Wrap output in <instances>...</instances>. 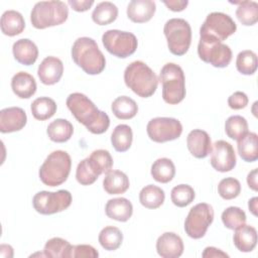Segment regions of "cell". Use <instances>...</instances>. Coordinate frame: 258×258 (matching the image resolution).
I'll return each instance as SVG.
<instances>
[{
  "label": "cell",
  "mask_w": 258,
  "mask_h": 258,
  "mask_svg": "<svg viewBox=\"0 0 258 258\" xmlns=\"http://www.w3.org/2000/svg\"><path fill=\"white\" fill-rule=\"evenodd\" d=\"M67 107L77 119L91 133L102 134L110 126L109 116L100 111L95 104L82 93H73L67 98Z\"/></svg>",
  "instance_id": "obj_1"
},
{
  "label": "cell",
  "mask_w": 258,
  "mask_h": 258,
  "mask_svg": "<svg viewBox=\"0 0 258 258\" xmlns=\"http://www.w3.org/2000/svg\"><path fill=\"white\" fill-rule=\"evenodd\" d=\"M72 58L88 75H99L106 67V58L97 42L87 36L75 40L72 46Z\"/></svg>",
  "instance_id": "obj_2"
},
{
  "label": "cell",
  "mask_w": 258,
  "mask_h": 258,
  "mask_svg": "<svg viewBox=\"0 0 258 258\" xmlns=\"http://www.w3.org/2000/svg\"><path fill=\"white\" fill-rule=\"evenodd\" d=\"M124 82L141 98L151 97L158 86L156 74L141 60H134L127 66L124 71Z\"/></svg>",
  "instance_id": "obj_3"
},
{
  "label": "cell",
  "mask_w": 258,
  "mask_h": 258,
  "mask_svg": "<svg viewBox=\"0 0 258 258\" xmlns=\"http://www.w3.org/2000/svg\"><path fill=\"white\" fill-rule=\"evenodd\" d=\"M71 167L70 154L63 150H55L45 158L39 168L38 175L45 185L57 186L68 179Z\"/></svg>",
  "instance_id": "obj_4"
},
{
  "label": "cell",
  "mask_w": 258,
  "mask_h": 258,
  "mask_svg": "<svg viewBox=\"0 0 258 258\" xmlns=\"http://www.w3.org/2000/svg\"><path fill=\"white\" fill-rule=\"evenodd\" d=\"M162 84V99L169 105L180 103L185 97V79L182 69L174 63H165L159 74Z\"/></svg>",
  "instance_id": "obj_5"
},
{
  "label": "cell",
  "mask_w": 258,
  "mask_h": 258,
  "mask_svg": "<svg viewBox=\"0 0 258 258\" xmlns=\"http://www.w3.org/2000/svg\"><path fill=\"white\" fill-rule=\"evenodd\" d=\"M68 17L69 8L62 1L37 2L30 13L31 24L37 29H44L62 24Z\"/></svg>",
  "instance_id": "obj_6"
},
{
  "label": "cell",
  "mask_w": 258,
  "mask_h": 258,
  "mask_svg": "<svg viewBox=\"0 0 258 258\" xmlns=\"http://www.w3.org/2000/svg\"><path fill=\"white\" fill-rule=\"evenodd\" d=\"M237 25L226 13H210L200 28V39L222 42L235 33Z\"/></svg>",
  "instance_id": "obj_7"
},
{
  "label": "cell",
  "mask_w": 258,
  "mask_h": 258,
  "mask_svg": "<svg viewBox=\"0 0 258 258\" xmlns=\"http://www.w3.org/2000/svg\"><path fill=\"white\" fill-rule=\"evenodd\" d=\"M169 51L174 55H183L191 42V28L189 23L182 18H171L163 27Z\"/></svg>",
  "instance_id": "obj_8"
},
{
  "label": "cell",
  "mask_w": 258,
  "mask_h": 258,
  "mask_svg": "<svg viewBox=\"0 0 258 258\" xmlns=\"http://www.w3.org/2000/svg\"><path fill=\"white\" fill-rule=\"evenodd\" d=\"M102 42L106 50L119 58H126L133 54L138 45L136 36L129 31L109 29L102 35Z\"/></svg>",
  "instance_id": "obj_9"
},
{
  "label": "cell",
  "mask_w": 258,
  "mask_h": 258,
  "mask_svg": "<svg viewBox=\"0 0 258 258\" xmlns=\"http://www.w3.org/2000/svg\"><path fill=\"white\" fill-rule=\"evenodd\" d=\"M214 221L213 207L207 203L194 206L184 221V231L192 239L203 238Z\"/></svg>",
  "instance_id": "obj_10"
},
{
  "label": "cell",
  "mask_w": 258,
  "mask_h": 258,
  "mask_svg": "<svg viewBox=\"0 0 258 258\" xmlns=\"http://www.w3.org/2000/svg\"><path fill=\"white\" fill-rule=\"evenodd\" d=\"M72 204V194L67 189L57 191L42 190L32 199L34 210L41 215H53L67 210Z\"/></svg>",
  "instance_id": "obj_11"
},
{
  "label": "cell",
  "mask_w": 258,
  "mask_h": 258,
  "mask_svg": "<svg viewBox=\"0 0 258 258\" xmlns=\"http://www.w3.org/2000/svg\"><path fill=\"white\" fill-rule=\"evenodd\" d=\"M146 131L152 141L163 143L177 139L182 133V125L175 118L156 117L148 122Z\"/></svg>",
  "instance_id": "obj_12"
},
{
  "label": "cell",
  "mask_w": 258,
  "mask_h": 258,
  "mask_svg": "<svg viewBox=\"0 0 258 258\" xmlns=\"http://www.w3.org/2000/svg\"><path fill=\"white\" fill-rule=\"evenodd\" d=\"M200 58L215 68H226L232 59V50L223 42L200 39L198 45Z\"/></svg>",
  "instance_id": "obj_13"
},
{
  "label": "cell",
  "mask_w": 258,
  "mask_h": 258,
  "mask_svg": "<svg viewBox=\"0 0 258 258\" xmlns=\"http://www.w3.org/2000/svg\"><path fill=\"white\" fill-rule=\"evenodd\" d=\"M236 153L233 146L225 141L218 140L212 145L211 165L220 172H227L236 166Z\"/></svg>",
  "instance_id": "obj_14"
},
{
  "label": "cell",
  "mask_w": 258,
  "mask_h": 258,
  "mask_svg": "<svg viewBox=\"0 0 258 258\" xmlns=\"http://www.w3.org/2000/svg\"><path fill=\"white\" fill-rule=\"evenodd\" d=\"M27 122L25 111L19 107H9L0 111V131L11 133L21 130Z\"/></svg>",
  "instance_id": "obj_15"
},
{
  "label": "cell",
  "mask_w": 258,
  "mask_h": 258,
  "mask_svg": "<svg viewBox=\"0 0 258 258\" xmlns=\"http://www.w3.org/2000/svg\"><path fill=\"white\" fill-rule=\"evenodd\" d=\"M183 242L173 232L161 234L156 241V251L162 258H177L183 253Z\"/></svg>",
  "instance_id": "obj_16"
},
{
  "label": "cell",
  "mask_w": 258,
  "mask_h": 258,
  "mask_svg": "<svg viewBox=\"0 0 258 258\" xmlns=\"http://www.w3.org/2000/svg\"><path fill=\"white\" fill-rule=\"evenodd\" d=\"M186 146L194 157L205 158L212 150L211 137L205 130L194 129L187 134Z\"/></svg>",
  "instance_id": "obj_17"
},
{
  "label": "cell",
  "mask_w": 258,
  "mask_h": 258,
  "mask_svg": "<svg viewBox=\"0 0 258 258\" xmlns=\"http://www.w3.org/2000/svg\"><path fill=\"white\" fill-rule=\"evenodd\" d=\"M63 74L62 61L55 56H46L37 69L40 82L44 85H54L61 79Z\"/></svg>",
  "instance_id": "obj_18"
},
{
  "label": "cell",
  "mask_w": 258,
  "mask_h": 258,
  "mask_svg": "<svg viewBox=\"0 0 258 258\" xmlns=\"http://www.w3.org/2000/svg\"><path fill=\"white\" fill-rule=\"evenodd\" d=\"M156 10L155 2L152 0H132L127 6V16L135 23L149 21Z\"/></svg>",
  "instance_id": "obj_19"
},
{
  "label": "cell",
  "mask_w": 258,
  "mask_h": 258,
  "mask_svg": "<svg viewBox=\"0 0 258 258\" xmlns=\"http://www.w3.org/2000/svg\"><path fill=\"white\" fill-rule=\"evenodd\" d=\"M12 52L14 58L23 66L33 64L38 56V48L36 44L28 38L16 40L13 43Z\"/></svg>",
  "instance_id": "obj_20"
},
{
  "label": "cell",
  "mask_w": 258,
  "mask_h": 258,
  "mask_svg": "<svg viewBox=\"0 0 258 258\" xmlns=\"http://www.w3.org/2000/svg\"><path fill=\"white\" fill-rule=\"evenodd\" d=\"M105 213L107 217L112 220L127 222L133 214V206L126 198L111 199L106 204Z\"/></svg>",
  "instance_id": "obj_21"
},
{
  "label": "cell",
  "mask_w": 258,
  "mask_h": 258,
  "mask_svg": "<svg viewBox=\"0 0 258 258\" xmlns=\"http://www.w3.org/2000/svg\"><path fill=\"white\" fill-rule=\"evenodd\" d=\"M11 88L18 98L28 99L36 92V82L30 74L19 72L13 76L11 80Z\"/></svg>",
  "instance_id": "obj_22"
},
{
  "label": "cell",
  "mask_w": 258,
  "mask_h": 258,
  "mask_svg": "<svg viewBox=\"0 0 258 258\" xmlns=\"http://www.w3.org/2000/svg\"><path fill=\"white\" fill-rule=\"evenodd\" d=\"M234 245L241 252H251L257 244V231L250 225H243L235 230Z\"/></svg>",
  "instance_id": "obj_23"
},
{
  "label": "cell",
  "mask_w": 258,
  "mask_h": 258,
  "mask_svg": "<svg viewBox=\"0 0 258 258\" xmlns=\"http://www.w3.org/2000/svg\"><path fill=\"white\" fill-rule=\"evenodd\" d=\"M1 31L8 36L20 34L25 28V21L22 14L16 10H7L1 16Z\"/></svg>",
  "instance_id": "obj_24"
},
{
  "label": "cell",
  "mask_w": 258,
  "mask_h": 258,
  "mask_svg": "<svg viewBox=\"0 0 258 258\" xmlns=\"http://www.w3.org/2000/svg\"><path fill=\"white\" fill-rule=\"evenodd\" d=\"M128 176L121 170H110L103 179V187L109 195H121L129 188Z\"/></svg>",
  "instance_id": "obj_25"
},
{
  "label": "cell",
  "mask_w": 258,
  "mask_h": 258,
  "mask_svg": "<svg viewBox=\"0 0 258 258\" xmlns=\"http://www.w3.org/2000/svg\"><path fill=\"white\" fill-rule=\"evenodd\" d=\"M238 153L246 162H254L258 159V136L254 132H247L237 140Z\"/></svg>",
  "instance_id": "obj_26"
},
{
  "label": "cell",
  "mask_w": 258,
  "mask_h": 258,
  "mask_svg": "<svg viewBox=\"0 0 258 258\" xmlns=\"http://www.w3.org/2000/svg\"><path fill=\"white\" fill-rule=\"evenodd\" d=\"M48 138L57 143H63L71 139L74 133V127L72 123L66 119H55L52 121L46 129Z\"/></svg>",
  "instance_id": "obj_27"
},
{
  "label": "cell",
  "mask_w": 258,
  "mask_h": 258,
  "mask_svg": "<svg viewBox=\"0 0 258 258\" xmlns=\"http://www.w3.org/2000/svg\"><path fill=\"white\" fill-rule=\"evenodd\" d=\"M151 175L153 179L161 183H167L175 175V166L171 159L161 157L156 159L151 165Z\"/></svg>",
  "instance_id": "obj_28"
},
{
  "label": "cell",
  "mask_w": 258,
  "mask_h": 258,
  "mask_svg": "<svg viewBox=\"0 0 258 258\" xmlns=\"http://www.w3.org/2000/svg\"><path fill=\"white\" fill-rule=\"evenodd\" d=\"M164 190L154 184L145 185L139 192V202L147 209L159 208L164 203Z\"/></svg>",
  "instance_id": "obj_29"
},
{
  "label": "cell",
  "mask_w": 258,
  "mask_h": 258,
  "mask_svg": "<svg viewBox=\"0 0 258 258\" xmlns=\"http://www.w3.org/2000/svg\"><path fill=\"white\" fill-rule=\"evenodd\" d=\"M111 110L118 119L128 120L135 117L138 112V106L130 97L120 96L113 101Z\"/></svg>",
  "instance_id": "obj_30"
},
{
  "label": "cell",
  "mask_w": 258,
  "mask_h": 258,
  "mask_svg": "<svg viewBox=\"0 0 258 258\" xmlns=\"http://www.w3.org/2000/svg\"><path fill=\"white\" fill-rule=\"evenodd\" d=\"M133 133L129 125H117L111 134V143L114 149L118 152L127 151L132 144Z\"/></svg>",
  "instance_id": "obj_31"
},
{
  "label": "cell",
  "mask_w": 258,
  "mask_h": 258,
  "mask_svg": "<svg viewBox=\"0 0 258 258\" xmlns=\"http://www.w3.org/2000/svg\"><path fill=\"white\" fill-rule=\"evenodd\" d=\"M118 17L117 6L110 2H100L92 13L93 21L98 25H107L114 22Z\"/></svg>",
  "instance_id": "obj_32"
},
{
  "label": "cell",
  "mask_w": 258,
  "mask_h": 258,
  "mask_svg": "<svg viewBox=\"0 0 258 258\" xmlns=\"http://www.w3.org/2000/svg\"><path fill=\"white\" fill-rule=\"evenodd\" d=\"M55 102L48 97H39L35 99L30 106L32 116L39 121L51 118L56 112Z\"/></svg>",
  "instance_id": "obj_33"
},
{
  "label": "cell",
  "mask_w": 258,
  "mask_h": 258,
  "mask_svg": "<svg viewBox=\"0 0 258 258\" xmlns=\"http://www.w3.org/2000/svg\"><path fill=\"white\" fill-rule=\"evenodd\" d=\"M72 247L73 245L67 240L59 237H53L45 243L43 254L45 257L51 258H71Z\"/></svg>",
  "instance_id": "obj_34"
},
{
  "label": "cell",
  "mask_w": 258,
  "mask_h": 258,
  "mask_svg": "<svg viewBox=\"0 0 258 258\" xmlns=\"http://www.w3.org/2000/svg\"><path fill=\"white\" fill-rule=\"evenodd\" d=\"M100 245L108 251L117 250L123 241V234L120 229L114 226L103 228L98 237Z\"/></svg>",
  "instance_id": "obj_35"
},
{
  "label": "cell",
  "mask_w": 258,
  "mask_h": 258,
  "mask_svg": "<svg viewBox=\"0 0 258 258\" xmlns=\"http://www.w3.org/2000/svg\"><path fill=\"white\" fill-rule=\"evenodd\" d=\"M238 4L236 16L238 20L245 26L254 25L258 20V4L255 1H239L231 2Z\"/></svg>",
  "instance_id": "obj_36"
},
{
  "label": "cell",
  "mask_w": 258,
  "mask_h": 258,
  "mask_svg": "<svg viewBox=\"0 0 258 258\" xmlns=\"http://www.w3.org/2000/svg\"><path fill=\"white\" fill-rule=\"evenodd\" d=\"M88 158L92 168L98 175H101L102 173H107L112 169L113 158L108 150H94Z\"/></svg>",
  "instance_id": "obj_37"
},
{
  "label": "cell",
  "mask_w": 258,
  "mask_h": 258,
  "mask_svg": "<svg viewBox=\"0 0 258 258\" xmlns=\"http://www.w3.org/2000/svg\"><path fill=\"white\" fill-rule=\"evenodd\" d=\"M225 132L229 138L238 140L248 132V122L240 115L230 116L225 123Z\"/></svg>",
  "instance_id": "obj_38"
},
{
  "label": "cell",
  "mask_w": 258,
  "mask_h": 258,
  "mask_svg": "<svg viewBox=\"0 0 258 258\" xmlns=\"http://www.w3.org/2000/svg\"><path fill=\"white\" fill-rule=\"evenodd\" d=\"M257 55L250 49L242 50L238 53L236 59V68L242 75H253L257 70Z\"/></svg>",
  "instance_id": "obj_39"
},
{
  "label": "cell",
  "mask_w": 258,
  "mask_h": 258,
  "mask_svg": "<svg viewBox=\"0 0 258 258\" xmlns=\"http://www.w3.org/2000/svg\"><path fill=\"white\" fill-rule=\"evenodd\" d=\"M222 222L230 230H236L246 224V214L239 207H229L222 213Z\"/></svg>",
  "instance_id": "obj_40"
},
{
  "label": "cell",
  "mask_w": 258,
  "mask_h": 258,
  "mask_svg": "<svg viewBox=\"0 0 258 258\" xmlns=\"http://www.w3.org/2000/svg\"><path fill=\"white\" fill-rule=\"evenodd\" d=\"M196 194L194 188L188 184H178L171 189L170 198L174 206L184 208L191 204L195 200Z\"/></svg>",
  "instance_id": "obj_41"
},
{
  "label": "cell",
  "mask_w": 258,
  "mask_h": 258,
  "mask_svg": "<svg viewBox=\"0 0 258 258\" xmlns=\"http://www.w3.org/2000/svg\"><path fill=\"white\" fill-rule=\"evenodd\" d=\"M218 192L224 200H233L241 192V183L237 178L226 177L218 184Z\"/></svg>",
  "instance_id": "obj_42"
},
{
  "label": "cell",
  "mask_w": 258,
  "mask_h": 258,
  "mask_svg": "<svg viewBox=\"0 0 258 258\" xmlns=\"http://www.w3.org/2000/svg\"><path fill=\"white\" fill-rule=\"evenodd\" d=\"M99 175L92 168L89 158L83 159L77 166L76 170V178L78 182L82 185H90L94 183L98 179Z\"/></svg>",
  "instance_id": "obj_43"
},
{
  "label": "cell",
  "mask_w": 258,
  "mask_h": 258,
  "mask_svg": "<svg viewBox=\"0 0 258 258\" xmlns=\"http://www.w3.org/2000/svg\"><path fill=\"white\" fill-rule=\"evenodd\" d=\"M99 256L98 251L91 245H76L72 247L71 250V258L75 257H89V258H97Z\"/></svg>",
  "instance_id": "obj_44"
},
{
  "label": "cell",
  "mask_w": 258,
  "mask_h": 258,
  "mask_svg": "<svg viewBox=\"0 0 258 258\" xmlns=\"http://www.w3.org/2000/svg\"><path fill=\"white\" fill-rule=\"evenodd\" d=\"M248 97L244 92H235L228 98V105L231 109L240 110L248 105Z\"/></svg>",
  "instance_id": "obj_45"
},
{
  "label": "cell",
  "mask_w": 258,
  "mask_h": 258,
  "mask_svg": "<svg viewBox=\"0 0 258 258\" xmlns=\"http://www.w3.org/2000/svg\"><path fill=\"white\" fill-rule=\"evenodd\" d=\"M69 5H71V7L77 11V12H84V11H87L89 10L92 5L94 4V1L93 0H82V1H79V0H69Z\"/></svg>",
  "instance_id": "obj_46"
},
{
  "label": "cell",
  "mask_w": 258,
  "mask_h": 258,
  "mask_svg": "<svg viewBox=\"0 0 258 258\" xmlns=\"http://www.w3.org/2000/svg\"><path fill=\"white\" fill-rule=\"evenodd\" d=\"M166 7L171 10V11H174V12H179V11H182L183 9H185V7L187 6L188 4V1L187 0H163L162 1Z\"/></svg>",
  "instance_id": "obj_47"
},
{
  "label": "cell",
  "mask_w": 258,
  "mask_h": 258,
  "mask_svg": "<svg viewBox=\"0 0 258 258\" xmlns=\"http://www.w3.org/2000/svg\"><path fill=\"white\" fill-rule=\"evenodd\" d=\"M202 256L204 258H219V257H229V255L227 253H225L224 251H222L221 249H218L216 247H207L205 248Z\"/></svg>",
  "instance_id": "obj_48"
},
{
  "label": "cell",
  "mask_w": 258,
  "mask_h": 258,
  "mask_svg": "<svg viewBox=\"0 0 258 258\" xmlns=\"http://www.w3.org/2000/svg\"><path fill=\"white\" fill-rule=\"evenodd\" d=\"M257 173L258 169L254 168L252 171H250L247 175V183L249 187L255 191L258 190V184H257Z\"/></svg>",
  "instance_id": "obj_49"
},
{
  "label": "cell",
  "mask_w": 258,
  "mask_h": 258,
  "mask_svg": "<svg viewBox=\"0 0 258 258\" xmlns=\"http://www.w3.org/2000/svg\"><path fill=\"white\" fill-rule=\"evenodd\" d=\"M257 206H258V198L254 197L251 200H249L248 203V207H249V211L254 215L257 216Z\"/></svg>",
  "instance_id": "obj_50"
}]
</instances>
